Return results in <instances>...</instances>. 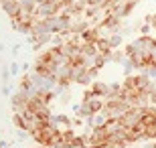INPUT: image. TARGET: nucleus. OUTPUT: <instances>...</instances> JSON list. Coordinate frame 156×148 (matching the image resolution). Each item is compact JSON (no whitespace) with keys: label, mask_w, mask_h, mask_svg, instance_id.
<instances>
[{"label":"nucleus","mask_w":156,"mask_h":148,"mask_svg":"<svg viewBox=\"0 0 156 148\" xmlns=\"http://www.w3.org/2000/svg\"><path fill=\"white\" fill-rule=\"evenodd\" d=\"M29 99H30V96L27 93V91H20V89H18L16 93L12 96V99H10L12 110H14V112H24V108H27Z\"/></svg>","instance_id":"obj_1"},{"label":"nucleus","mask_w":156,"mask_h":148,"mask_svg":"<svg viewBox=\"0 0 156 148\" xmlns=\"http://www.w3.org/2000/svg\"><path fill=\"white\" fill-rule=\"evenodd\" d=\"M89 87H91V91H93V96H95V97H104V99H105V97L110 96V85L104 83V81H93Z\"/></svg>","instance_id":"obj_2"},{"label":"nucleus","mask_w":156,"mask_h":148,"mask_svg":"<svg viewBox=\"0 0 156 148\" xmlns=\"http://www.w3.org/2000/svg\"><path fill=\"white\" fill-rule=\"evenodd\" d=\"M89 27H91V20H89V18H77V20H73V24H71V34L85 33Z\"/></svg>","instance_id":"obj_3"},{"label":"nucleus","mask_w":156,"mask_h":148,"mask_svg":"<svg viewBox=\"0 0 156 148\" xmlns=\"http://www.w3.org/2000/svg\"><path fill=\"white\" fill-rule=\"evenodd\" d=\"M108 39H110L112 49H118V47H122V43H124V34L118 33V31H112V34H108Z\"/></svg>","instance_id":"obj_4"},{"label":"nucleus","mask_w":156,"mask_h":148,"mask_svg":"<svg viewBox=\"0 0 156 148\" xmlns=\"http://www.w3.org/2000/svg\"><path fill=\"white\" fill-rule=\"evenodd\" d=\"M124 59H126V55H124L122 51H118V49H114V51H112V55H110V61L112 63H120V65H122V61H124Z\"/></svg>","instance_id":"obj_5"},{"label":"nucleus","mask_w":156,"mask_h":148,"mask_svg":"<svg viewBox=\"0 0 156 148\" xmlns=\"http://www.w3.org/2000/svg\"><path fill=\"white\" fill-rule=\"evenodd\" d=\"M150 31H152V24L148 23V20H146L144 24H140V34H148Z\"/></svg>","instance_id":"obj_6"},{"label":"nucleus","mask_w":156,"mask_h":148,"mask_svg":"<svg viewBox=\"0 0 156 148\" xmlns=\"http://www.w3.org/2000/svg\"><path fill=\"white\" fill-rule=\"evenodd\" d=\"M10 75L12 73H10V69H8V65H4V67H2V81H6Z\"/></svg>","instance_id":"obj_7"},{"label":"nucleus","mask_w":156,"mask_h":148,"mask_svg":"<svg viewBox=\"0 0 156 148\" xmlns=\"http://www.w3.org/2000/svg\"><path fill=\"white\" fill-rule=\"evenodd\" d=\"M18 71H20V65H16V63H10V73H12V75H16Z\"/></svg>","instance_id":"obj_8"},{"label":"nucleus","mask_w":156,"mask_h":148,"mask_svg":"<svg viewBox=\"0 0 156 148\" xmlns=\"http://www.w3.org/2000/svg\"><path fill=\"white\" fill-rule=\"evenodd\" d=\"M71 99V96H69V91H65V93H61V103H67Z\"/></svg>","instance_id":"obj_9"},{"label":"nucleus","mask_w":156,"mask_h":148,"mask_svg":"<svg viewBox=\"0 0 156 148\" xmlns=\"http://www.w3.org/2000/svg\"><path fill=\"white\" fill-rule=\"evenodd\" d=\"M104 0H87V6H101Z\"/></svg>","instance_id":"obj_10"},{"label":"nucleus","mask_w":156,"mask_h":148,"mask_svg":"<svg viewBox=\"0 0 156 148\" xmlns=\"http://www.w3.org/2000/svg\"><path fill=\"white\" fill-rule=\"evenodd\" d=\"M2 93L8 96V93H10V85H2Z\"/></svg>","instance_id":"obj_11"},{"label":"nucleus","mask_w":156,"mask_h":148,"mask_svg":"<svg viewBox=\"0 0 156 148\" xmlns=\"http://www.w3.org/2000/svg\"><path fill=\"white\" fill-rule=\"evenodd\" d=\"M20 67H23V71H24V73H27V71H29V69H30V65H29V63H23Z\"/></svg>","instance_id":"obj_12"},{"label":"nucleus","mask_w":156,"mask_h":148,"mask_svg":"<svg viewBox=\"0 0 156 148\" xmlns=\"http://www.w3.org/2000/svg\"><path fill=\"white\" fill-rule=\"evenodd\" d=\"M0 148H8V142H4V140H2V142H0Z\"/></svg>","instance_id":"obj_13"},{"label":"nucleus","mask_w":156,"mask_h":148,"mask_svg":"<svg viewBox=\"0 0 156 148\" xmlns=\"http://www.w3.org/2000/svg\"><path fill=\"white\" fill-rule=\"evenodd\" d=\"M2 49H4V45H2V43H0V51H2Z\"/></svg>","instance_id":"obj_14"},{"label":"nucleus","mask_w":156,"mask_h":148,"mask_svg":"<svg viewBox=\"0 0 156 148\" xmlns=\"http://www.w3.org/2000/svg\"><path fill=\"white\" fill-rule=\"evenodd\" d=\"M134 2H140V0H134Z\"/></svg>","instance_id":"obj_15"}]
</instances>
